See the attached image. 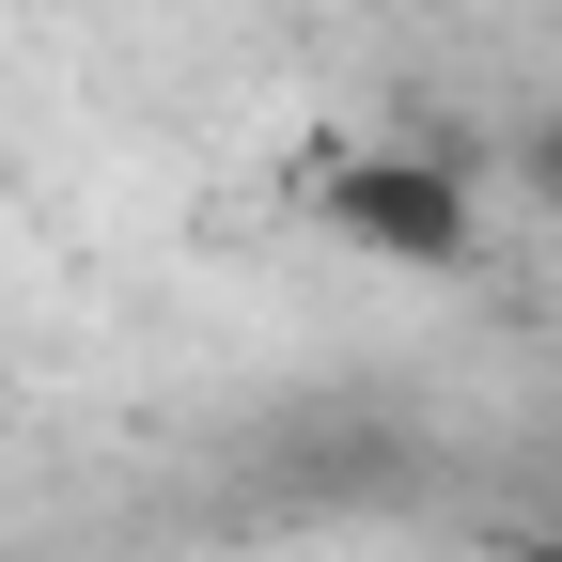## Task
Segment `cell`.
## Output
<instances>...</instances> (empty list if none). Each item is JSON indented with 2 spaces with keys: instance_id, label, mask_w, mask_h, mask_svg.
<instances>
[{
  "instance_id": "obj_1",
  "label": "cell",
  "mask_w": 562,
  "mask_h": 562,
  "mask_svg": "<svg viewBox=\"0 0 562 562\" xmlns=\"http://www.w3.org/2000/svg\"><path fill=\"white\" fill-rule=\"evenodd\" d=\"M313 220L360 250V266H406V281H453L484 250V157L469 140H328L313 157Z\"/></svg>"
},
{
  "instance_id": "obj_2",
  "label": "cell",
  "mask_w": 562,
  "mask_h": 562,
  "mask_svg": "<svg viewBox=\"0 0 562 562\" xmlns=\"http://www.w3.org/2000/svg\"><path fill=\"white\" fill-rule=\"evenodd\" d=\"M501 157H516V188H531V203H562V110H531Z\"/></svg>"
},
{
  "instance_id": "obj_3",
  "label": "cell",
  "mask_w": 562,
  "mask_h": 562,
  "mask_svg": "<svg viewBox=\"0 0 562 562\" xmlns=\"http://www.w3.org/2000/svg\"><path fill=\"white\" fill-rule=\"evenodd\" d=\"M484 562H562V531H516V547H484Z\"/></svg>"
},
{
  "instance_id": "obj_4",
  "label": "cell",
  "mask_w": 562,
  "mask_h": 562,
  "mask_svg": "<svg viewBox=\"0 0 562 562\" xmlns=\"http://www.w3.org/2000/svg\"><path fill=\"white\" fill-rule=\"evenodd\" d=\"M547 220H562V203H547Z\"/></svg>"
}]
</instances>
